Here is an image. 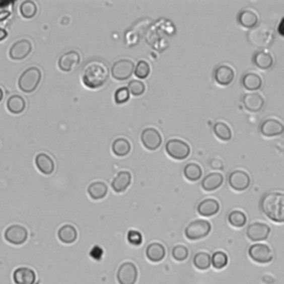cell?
Here are the masks:
<instances>
[{"label":"cell","instance_id":"6da1fadb","mask_svg":"<svg viewBox=\"0 0 284 284\" xmlns=\"http://www.w3.org/2000/svg\"><path fill=\"white\" fill-rule=\"evenodd\" d=\"M109 76L110 71L106 63L94 60L84 67L81 73V81L88 89H99L107 83Z\"/></svg>","mask_w":284,"mask_h":284},{"label":"cell","instance_id":"7a4b0ae2","mask_svg":"<svg viewBox=\"0 0 284 284\" xmlns=\"http://www.w3.org/2000/svg\"><path fill=\"white\" fill-rule=\"evenodd\" d=\"M260 207L263 215L273 222L284 223V193L269 192L262 196Z\"/></svg>","mask_w":284,"mask_h":284},{"label":"cell","instance_id":"3957f363","mask_svg":"<svg viewBox=\"0 0 284 284\" xmlns=\"http://www.w3.org/2000/svg\"><path fill=\"white\" fill-rule=\"evenodd\" d=\"M42 79V73L38 67L27 68L19 76L18 87L25 94H31L38 89Z\"/></svg>","mask_w":284,"mask_h":284},{"label":"cell","instance_id":"277c9868","mask_svg":"<svg viewBox=\"0 0 284 284\" xmlns=\"http://www.w3.org/2000/svg\"><path fill=\"white\" fill-rule=\"evenodd\" d=\"M274 32L265 25L255 27L248 34V40L252 46L266 48L270 47L274 41Z\"/></svg>","mask_w":284,"mask_h":284},{"label":"cell","instance_id":"5b68a950","mask_svg":"<svg viewBox=\"0 0 284 284\" xmlns=\"http://www.w3.org/2000/svg\"><path fill=\"white\" fill-rule=\"evenodd\" d=\"M211 230L212 226L209 221L199 219L189 223L184 229V236L190 241H198L209 236Z\"/></svg>","mask_w":284,"mask_h":284},{"label":"cell","instance_id":"8992f818","mask_svg":"<svg viewBox=\"0 0 284 284\" xmlns=\"http://www.w3.org/2000/svg\"><path fill=\"white\" fill-rule=\"evenodd\" d=\"M166 152L174 160H184L190 156L191 148L187 142L181 139H170L166 144Z\"/></svg>","mask_w":284,"mask_h":284},{"label":"cell","instance_id":"52a82bcc","mask_svg":"<svg viewBox=\"0 0 284 284\" xmlns=\"http://www.w3.org/2000/svg\"><path fill=\"white\" fill-rule=\"evenodd\" d=\"M134 62L130 59H120L111 67V77L117 81H124L130 79L134 74Z\"/></svg>","mask_w":284,"mask_h":284},{"label":"cell","instance_id":"ba28073f","mask_svg":"<svg viewBox=\"0 0 284 284\" xmlns=\"http://www.w3.org/2000/svg\"><path fill=\"white\" fill-rule=\"evenodd\" d=\"M250 259L258 264H267L273 261V252L269 245L256 243L249 248Z\"/></svg>","mask_w":284,"mask_h":284},{"label":"cell","instance_id":"9c48e42d","mask_svg":"<svg viewBox=\"0 0 284 284\" xmlns=\"http://www.w3.org/2000/svg\"><path fill=\"white\" fill-rule=\"evenodd\" d=\"M140 140L142 146L149 151H156L162 145V135L160 131L152 127L144 129L140 135Z\"/></svg>","mask_w":284,"mask_h":284},{"label":"cell","instance_id":"30bf717a","mask_svg":"<svg viewBox=\"0 0 284 284\" xmlns=\"http://www.w3.org/2000/svg\"><path fill=\"white\" fill-rule=\"evenodd\" d=\"M119 284H135L138 281V267L132 262H123L117 271Z\"/></svg>","mask_w":284,"mask_h":284},{"label":"cell","instance_id":"8fae6325","mask_svg":"<svg viewBox=\"0 0 284 284\" xmlns=\"http://www.w3.org/2000/svg\"><path fill=\"white\" fill-rule=\"evenodd\" d=\"M28 230L20 225H13L5 231V240L13 245H21L28 240Z\"/></svg>","mask_w":284,"mask_h":284},{"label":"cell","instance_id":"7c38bea8","mask_svg":"<svg viewBox=\"0 0 284 284\" xmlns=\"http://www.w3.org/2000/svg\"><path fill=\"white\" fill-rule=\"evenodd\" d=\"M32 51V42L29 39H20L14 42L9 49V58L20 61L29 56Z\"/></svg>","mask_w":284,"mask_h":284},{"label":"cell","instance_id":"4fadbf2b","mask_svg":"<svg viewBox=\"0 0 284 284\" xmlns=\"http://www.w3.org/2000/svg\"><path fill=\"white\" fill-rule=\"evenodd\" d=\"M271 228L263 222H253L247 228V237L252 242L264 241L269 238Z\"/></svg>","mask_w":284,"mask_h":284},{"label":"cell","instance_id":"5bb4252c","mask_svg":"<svg viewBox=\"0 0 284 284\" xmlns=\"http://www.w3.org/2000/svg\"><path fill=\"white\" fill-rule=\"evenodd\" d=\"M80 53L76 50H70L62 53L58 60V68L63 73H71L80 64Z\"/></svg>","mask_w":284,"mask_h":284},{"label":"cell","instance_id":"9a60e30c","mask_svg":"<svg viewBox=\"0 0 284 284\" xmlns=\"http://www.w3.org/2000/svg\"><path fill=\"white\" fill-rule=\"evenodd\" d=\"M229 185L236 191H244L247 190L251 184V178L249 173L243 170H234L229 174Z\"/></svg>","mask_w":284,"mask_h":284},{"label":"cell","instance_id":"2e32d148","mask_svg":"<svg viewBox=\"0 0 284 284\" xmlns=\"http://www.w3.org/2000/svg\"><path fill=\"white\" fill-rule=\"evenodd\" d=\"M234 76H236L234 69L229 64L218 65L215 73H213V77H215L216 83L220 86H229L232 84Z\"/></svg>","mask_w":284,"mask_h":284},{"label":"cell","instance_id":"e0dca14e","mask_svg":"<svg viewBox=\"0 0 284 284\" xmlns=\"http://www.w3.org/2000/svg\"><path fill=\"white\" fill-rule=\"evenodd\" d=\"M260 131L264 136H276L284 132V124L277 119L269 118L261 123Z\"/></svg>","mask_w":284,"mask_h":284},{"label":"cell","instance_id":"ac0fdd59","mask_svg":"<svg viewBox=\"0 0 284 284\" xmlns=\"http://www.w3.org/2000/svg\"><path fill=\"white\" fill-rule=\"evenodd\" d=\"M132 182V176L129 171H120L116 174V177L113 178L111 181V188L116 193H123L124 191L131 185Z\"/></svg>","mask_w":284,"mask_h":284},{"label":"cell","instance_id":"d6986e66","mask_svg":"<svg viewBox=\"0 0 284 284\" xmlns=\"http://www.w3.org/2000/svg\"><path fill=\"white\" fill-rule=\"evenodd\" d=\"M35 163L39 172L45 174V176H50V174L53 173L54 168H56L52 158L45 154V152H41V154H38L36 156Z\"/></svg>","mask_w":284,"mask_h":284},{"label":"cell","instance_id":"ffe728a7","mask_svg":"<svg viewBox=\"0 0 284 284\" xmlns=\"http://www.w3.org/2000/svg\"><path fill=\"white\" fill-rule=\"evenodd\" d=\"M242 103L248 111L258 112L264 107V99L260 94L251 92V94L244 95L242 98Z\"/></svg>","mask_w":284,"mask_h":284},{"label":"cell","instance_id":"44dd1931","mask_svg":"<svg viewBox=\"0 0 284 284\" xmlns=\"http://www.w3.org/2000/svg\"><path fill=\"white\" fill-rule=\"evenodd\" d=\"M238 23L243 28L253 29L259 24V15L252 9H243L238 14Z\"/></svg>","mask_w":284,"mask_h":284},{"label":"cell","instance_id":"7402d4cb","mask_svg":"<svg viewBox=\"0 0 284 284\" xmlns=\"http://www.w3.org/2000/svg\"><path fill=\"white\" fill-rule=\"evenodd\" d=\"M13 278L15 284H35L36 273L30 267L21 266L15 270Z\"/></svg>","mask_w":284,"mask_h":284},{"label":"cell","instance_id":"603a6c76","mask_svg":"<svg viewBox=\"0 0 284 284\" xmlns=\"http://www.w3.org/2000/svg\"><path fill=\"white\" fill-rule=\"evenodd\" d=\"M223 182H225V177H223L222 173L212 172L202 179L201 187L204 191L210 192V191H215L217 189H219L223 184Z\"/></svg>","mask_w":284,"mask_h":284},{"label":"cell","instance_id":"cb8c5ba5","mask_svg":"<svg viewBox=\"0 0 284 284\" xmlns=\"http://www.w3.org/2000/svg\"><path fill=\"white\" fill-rule=\"evenodd\" d=\"M166 254H167V251H166L165 245L159 242L150 243L146 249L147 259L151 262H154V263L161 262L163 259L166 258Z\"/></svg>","mask_w":284,"mask_h":284},{"label":"cell","instance_id":"d4e9b609","mask_svg":"<svg viewBox=\"0 0 284 284\" xmlns=\"http://www.w3.org/2000/svg\"><path fill=\"white\" fill-rule=\"evenodd\" d=\"M220 210V203L216 199H205L201 201L196 207V211L202 217H213Z\"/></svg>","mask_w":284,"mask_h":284},{"label":"cell","instance_id":"484cf974","mask_svg":"<svg viewBox=\"0 0 284 284\" xmlns=\"http://www.w3.org/2000/svg\"><path fill=\"white\" fill-rule=\"evenodd\" d=\"M6 107L10 113L14 114V116H18V114H21L26 110L27 103L24 97L19 95H13L8 98Z\"/></svg>","mask_w":284,"mask_h":284},{"label":"cell","instance_id":"4316f807","mask_svg":"<svg viewBox=\"0 0 284 284\" xmlns=\"http://www.w3.org/2000/svg\"><path fill=\"white\" fill-rule=\"evenodd\" d=\"M252 60H253V63L256 65V67L262 69V70L270 69L273 65V63H274V59H273L272 54L266 50L256 51L254 53Z\"/></svg>","mask_w":284,"mask_h":284},{"label":"cell","instance_id":"83f0119b","mask_svg":"<svg viewBox=\"0 0 284 284\" xmlns=\"http://www.w3.org/2000/svg\"><path fill=\"white\" fill-rule=\"evenodd\" d=\"M58 239L64 244H71L78 239V231L74 226L64 225L58 230Z\"/></svg>","mask_w":284,"mask_h":284},{"label":"cell","instance_id":"f1b7e54d","mask_svg":"<svg viewBox=\"0 0 284 284\" xmlns=\"http://www.w3.org/2000/svg\"><path fill=\"white\" fill-rule=\"evenodd\" d=\"M87 191H88V194L92 200H102L108 194V185L102 181H95L89 184Z\"/></svg>","mask_w":284,"mask_h":284},{"label":"cell","instance_id":"f546056e","mask_svg":"<svg viewBox=\"0 0 284 284\" xmlns=\"http://www.w3.org/2000/svg\"><path fill=\"white\" fill-rule=\"evenodd\" d=\"M112 154L119 158L127 157L131 152V142L125 138H117L112 142Z\"/></svg>","mask_w":284,"mask_h":284},{"label":"cell","instance_id":"4dcf8cb0","mask_svg":"<svg viewBox=\"0 0 284 284\" xmlns=\"http://www.w3.org/2000/svg\"><path fill=\"white\" fill-rule=\"evenodd\" d=\"M241 83L244 89L249 91H255L259 90L262 87V78L255 73H247L243 75Z\"/></svg>","mask_w":284,"mask_h":284},{"label":"cell","instance_id":"1f68e13d","mask_svg":"<svg viewBox=\"0 0 284 284\" xmlns=\"http://www.w3.org/2000/svg\"><path fill=\"white\" fill-rule=\"evenodd\" d=\"M248 218L245 216V213L241 210H233L230 213H229L228 217V222L229 225L232 226L233 228H243L245 225H247Z\"/></svg>","mask_w":284,"mask_h":284},{"label":"cell","instance_id":"d6a6232c","mask_svg":"<svg viewBox=\"0 0 284 284\" xmlns=\"http://www.w3.org/2000/svg\"><path fill=\"white\" fill-rule=\"evenodd\" d=\"M213 132L221 141H230L232 139V130L226 122H217L213 125Z\"/></svg>","mask_w":284,"mask_h":284},{"label":"cell","instance_id":"836d02e7","mask_svg":"<svg viewBox=\"0 0 284 284\" xmlns=\"http://www.w3.org/2000/svg\"><path fill=\"white\" fill-rule=\"evenodd\" d=\"M183 174L185 179L189 180V181H198V180L202 178V169L198 163L191 162L184 167Z\"/></svg>","mask_w":284,"mask_h":284},{"label":"cell","instance_id":"e575fe53","mask_svg":"<svg viewBox=\"0 0 284 284\" xmlns=\"http://www.w3.org/2000/svg\"><path fill=\"white\" fill-rule=\"evenodd\" d=\"M193 265L199 271H206L210 269L211 255L207 252H198L193 256Z\"/></svg>","mask_w":284,"mask_h":284},{"label":"cell","instance_id":"d590c367","mask_svg":"<svg viewBox=\"0 0 284 284\" xmlns=\"http://www.w3.org/2000/svg\"><path fill=\"white\" fill-rule=\"evenodd\" d=\"M37 5L32 0H26V2L21 3L19 6V13L25 19H32L37 15Z\"/></svg>","mask_w":284,"mask_h":284},{"label":"cell","instance_id":"8d00e7d4","mask_svg":"<svg viewBox=\"0 0 284 284\" xmlns=\"http://www.w3.org/2000/svg\"><path fill=\"white\" fill-rule=\"evenodd\" d=\"M229 258L227 253L222 252V251H217L211 256V264L216 270H222L228 265Z\"/></svg>","mask_w":284,"mask_h":284},{"label":"cell","instance_id":"74e56055","mask_svg":"<svg viewBox=\"0 0 284 284\" xmlns=\"http://www.w3.org/2000/svg\"><path fill=\"white\" fill-rule=\"evenodd\" d=\"M150 71H151L150 64L149 62H147L146 60H140V61H138V63L135 64L134 75L138 79L144 80L146 78H148L150 75Z\"/></svg>","mask_w":284,"mask_h":284},{"label":"cell","instance_id":"f35d334b","mask_svg":"<svg viewBox=\"0 0 284 284\" xmlns=\"http://www.w3.org/2000/svg\"><path fill=\"white\" fill-rule=\"evenodd\" d=\"M172 258L178 262H183L189 258V249L182 244H178L172 249Z\"/></svg>","mask_w":284,"mask_h":284},{"label":"cell","instance_id":"ab89813d","mask_svg":"<svg viewBox=\"0 0 284 284\" xmlns=\"http://www.w3.org/2000/svg\"><path fill=\"white\" fill-rule=\"evenodd\" d=\"M130 94L134 97H140L146 92V85L140 80H131L128 85Z\"/></svg>","mask_w":284,"mask_h":284},{"label":"cell","instance_id":"60d3db41","mask_svg":"<svg viewBox=\"0 0 284 284\" xmlns=\"http://www.w3.org/2000/svg\"><path fill=\"white\" fill-rule=\"evenodd\" d=\"M130 99V91L128 87H121L114 92V102L117 105H123Z\"/></svg>","mask_w":284,"mask_h":284},{"label":"cell","instance_id":"b9f144b4","mask_svg":"<svg viewBox=\"0 0 284 284\" xmlns=\"http://www.w3.org/2000/svg\"><path fill=\"white\" fill-rule=\"evenodd\" d=\"M128 241L130 244H132V245H141L142 243V236H141V233L138 232V231H135V230H131L129 231L128 233Z\"/></svg>","mask_w":284,"mask_h":284},{"label":"cell","instance_id":"7bdbcfd3","mask_svg":"<svg viewBox=\"0 0 284 284\" xmlns=\"http://www.w3.org/2000/svg\"><path fill=\"white\" fill-rule=\"evenodd\" d=\"M102 255H103V251L101 248L99 247H94L91 250V252H90V256L92 259H95V260H100L102 258Z\"/></svg>","mask_w":284,"mask_h":284},{"label":"cell","instance_id":"ee69618b","mask_svg":"<svg viewBox=\"0 0 284 284\" xmlns=\"http://www.w3.org/2000/svg\"><path fill=\"white\" fill-rule=\"evenodd\" d=\"M211 167H213L215 169H218V170H220V169L223 168V163L220 160H212L211 161Z\"/></svg>","mask_w":284,"mask_h":284},{"label":"cell","instance_id":"f6af8a7d","mask_svg":"<svg viewBox=\"0 0 284 284\" xmlns=\"http://www.w3.org/2000/svg\"><path fill=\"white\" fill-rule=\"evenodd\" d=\"M277 32L280 34L281 36L284 37V17L281 19L280 21V24H278V27H277Z\"/></svg>","mask_w":284,"mask_h":284},{"label":"cell","instance_id":"bcb514c9","mask_svg":"<svg viewBox=\"0 0 284 284\" xmlns=\"http://www.w3.org/2000/svg\"><path fill=\"white\" fill-rule=\"evenodd\" d=\"M7 30L5 29V28H0V41L4 40V39H6L7 38Z\"/></svg>","mask_w":284,"mask_h":284},{"label":"cell","instance_id":"7dc6e473","mask_svg":"<svg viewBox=\"0 0 284 284\" xmlns=\"http://www.w3.org/2000/svg\"><path fill=\"white\" fill-rule=\"evenodd\" d=\"M4 97H5V92H4V90H3L2 87H0V102H2V101H3Z\"/></svg>","mask_w":284,"mask_h":284}]
</instances>
